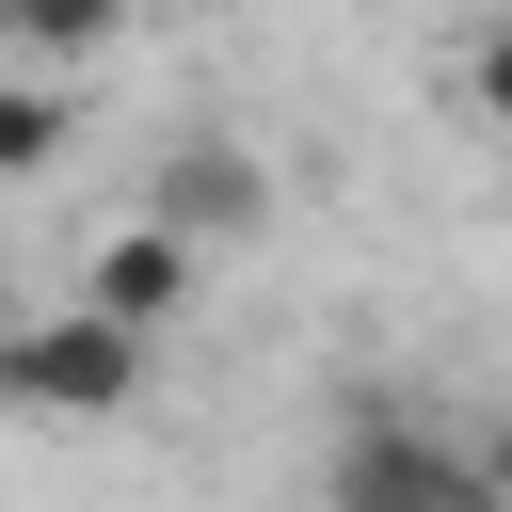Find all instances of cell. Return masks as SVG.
<instances>
[{
  "label": "cell",
  "mask_w": 512,
  "mask_h": 512,
  "mask_svg": "<svg viewBox=\"0 0 512 512\" xmlns=\"http://www.w3.org/2000/svg\"><path fill=\"white\" fill-rule=\"evenodd\" d=\"M128 384H144V320H112V304L0 320V400L16 416H128Z\"/></svg>",
  "instance_id": "obj_1"
},
{
  "label": "cell",
  "mask_w": 512,
  "mask_h": 512,
  "mask_svg": "<svg viewBox=\"0 0 512 512\" xmlns=\"http://www.w3.org/2000/svg\"><path fill=\"white\" fill-rule=\"evenodd\" d=\"M192 256H208V240H176V224L144 208V224H112V240L80 256V304H112V320H144V336H160V320L192 304Z\"/></svg>",
  "instance_id": "obj_2"
},
{
  "label": "cell",
  "mask_w": 512,
  "mask_h": 512,
  "mask_svg": "<svg viewBox=\"0 0 512 512\" xmlns=\"http://www.w3.org/2000/svg\"><path fill=\"white\" fill-rule=\"evenodd\" d=\"M256 208H272V176H256L240 144H176V160H160V224H176V240H224V224H256Z\"/></svg>",
  "instance_id": "obj_3"
},
{
  "label": "cell",
  "mask_w": 512,
  "mask_h": 512,
  "mask_svg": "<svg viewBox=\"0 0 512 512\" xmlns=\"http://www.w3.org/2000/svg\"><path fill=\"white\" fill-rule=\"evenodd\" d=\"M336 496H480V464L432 448V432H384V416H368V432L336 448Z\"/></svg>",
  "instance_id": "obj_4"
},
{
  "label": "cell",
  "mask_w": 512,
  "mask_h": 512,
  "mask_svg": "<svg viewBox=\"0 0 512 512\" xmlns=\"http://www.w3.org/2000/svg\"><path fill=\"white\" fill-rule=\"evenodd\" d=\"M128 32V0H0V48H32V64H96Z\"/></svg>",
  "instance_id": "obj_5"
},
{
  "label": "cell",
  "mask_w": 512,
  "mask_h": 512,
  "mask_svg": "<svg viewBox=\"0 0 512 512\" xmlns=\"http://www.w3.org/2000/svg\"><path fill=\"white\" fill-rule=\"evenodd\" d=\"M64 128H80V112H64L48 80H0V176H48V160H64Z\"/></svg>",
  "instance_id": "obj_6"
},
{
  "label": "cell",
  "mask_w": 512,
  "mask_h": 512,
  "mask_svg": "<svg viewBox=\"0 0 512 512\" xmlns=\"http://www.w3.org/2000/svg\"><path fill=\"white\" fill-rule=\"evenodd\" d=\"M480 112H496V128H512V32H496V48H480Z\"/></svg>",
  "instance_id": "obj_7"
}]
</instances>
